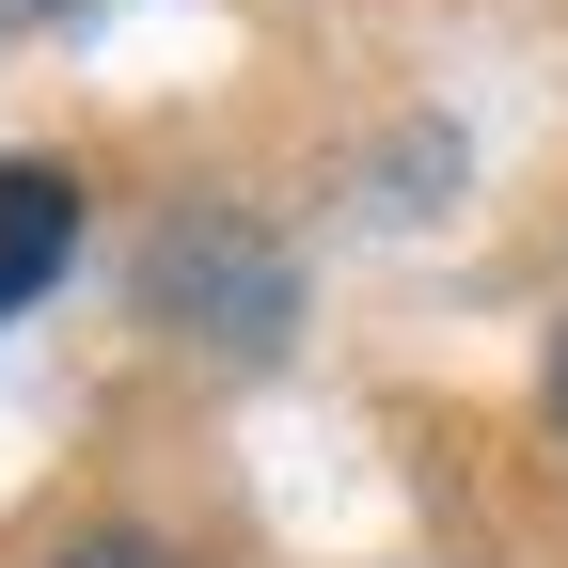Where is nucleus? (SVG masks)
Segmentation results:
<instances>
[{"label": "nucleus", "mask_w": 568, "mask_h": 568, "mask_svg": "<svg viewBox=\"0 0 568 568\" xmlns=\"http://www.w3.org/2000/svg\"><path fill=\"white\" fill-rule=\"evenodd\" d=\"M32 17H63V0H0V32H32Z\"/></svg>", "instance_id": "3"}, {"label": "nucleus", "mask_w": 568, "mask_h": 568, "mask_svg": "<svg viewBox=\"0 0 568 568\" xmlns=\"http://www.w3.org/2000/svg\"><path fill=\"white\" fill-rule=\"evenodd\" d=\"M63 253H80V190L48 159H0V316L32 301V284H63Z\"/></svg>", "instance_id": "1"}, {"label": "nucleus", "mask_w": 568, "mask_h": 568, "mask_svg": "<svg viewBox=\"0 0 568 568\" xmlns=\"http://www.w3.org/2000/svg\"><path fill=\"white\" fill-rule=\"evenodd\" d=\"M63 568H174V552H159V537H80Z\"/></svg>", "instance_id": "2"}, {"label": "nucleus", "mask_w": 568, "mask_h": 568, "mask_svg": "<svg viewBox=\"0 0 568 568\" xmlns=\"http://www.w3.org/2000/svg\"><path fill=\"white\" fill-rule=\"evenodd\" d=\"M552 426H568V347H552Z\"/></svg>", "instance_id": "4"}]
</instances>
